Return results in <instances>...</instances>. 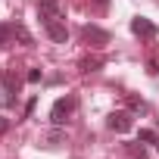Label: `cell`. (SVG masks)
I'll use <instances>...</instances> for the list:
<instances>
[{
    "label": "cell",
    "mask_w": 159,
    "mask_h": 159,
    "mask_svg": "<svg viewBox=\"0 0 159 159\" xmlns=\"http://www.w3.org/2000/svg\"><path fill=\"white\" fill-rule=\"evenodd\" d=\"M131 31H134L137 38H143V41L156 38V25H153L150 19H143V16H134V19H131Z\"/></svg>",
    "instance_id": "obj_5"
},
{
    "label": "cell",
    "mask_w": 159,
    "mask_h": 159,
    "mask_svg": "<svg viewBox=\"0 0 159 159\" xmlns=\"http://www.w3.org/2000/svg\"><path fill=\"white\" fill-rule=\"evenodd\" d=\"M128 153H131L134 159H147V150H143V147H137V143H128Z\"/></svg>",
    "instance_id": "obj_10"
},
{
    "label": "cell",
    "mask_w": 159,
    "mask_h": 159,
    "mask_svg": "<svg viewBox=\"0 0 159 159\" xmlns=\"http://www.w3.org/2000/svg\"><path fill=\"white\" fill-rule=\"evenodd\" d=\"M44 28H47V34H50V41H56V44H66V38H69V31H66V25H62V19H53V22H47Z\"/></svg>",
    "instance_id": "obj_7"
},
{
    "label": "cell",
    "mask_w": 159,
    "mask_h": 159,
    "mask_svg": "<svg viewBox=\"0 0 159 159\" xmlns=\"http://www.w3.org/2000/svg\"><path fill=\"white\" fill-rule=\"evenodd\" d=\"M38 16L44 19V25H47V22H53V19H62L56 0H41V3H38Z\"/></svg>",
    "instance_id": "obj_6"
},
{
    "label": "cell",
    "mask_w": 159,
    "mask_h": 159,
    "mask_svg": "<svg viewBox=\"0 0 159 159\" xmlns=\"http://www.w3.org/2000/svg\"><path fill=\"white\" fill-rule=\"evenodd\" d=\"M131 125H134V119H131V112H125V109L109 112V119H106V128H109V131H116V134H128V131H131Z\"/></svg>",
    "instance_id": "obj_3"
},
{
    "label": "cell",
    "mask_w": 159,
    "mask_h": 159,
    "mask_svg": "<svg viewBox=\"0 0 159 159\" xmlns=\"http://www.w3.org/2000/svg\"><path fill=\"white\" fill-rule=\"evenodd\" d=\"M106 3H109V0H97V7H100V10H103V7H106Z\"/></svg>",
    "instance_id": "obj_14"
},
{
    "label": "cell",
    "mask_w": 159,
    "mask_h": 159,
    "mask_svg": "<svg viewBox=\"0 0 159 159\" xmlns=\"http://www.w3.org/2000/svg\"><path fill=\"white\" fill-rule=\"evenodd\" d=\"M16 94H19V78L13 72H0V103L13 106L16 103Z\"/></svg>",
    "instance_id": "obj_1"
},
{
    "label": "cell",
    "mask_w": 159,
    "mask_h": 159,
    "mask_svg": "<svg viewBox=\"0 0 159 159\" xmlns=\"http://www.w3.org/2000/svg\"><path fill=\"white\" fill-rule=\"evenodd\" d=\"M81 38H84L88 44H94V47H106V44H109V31L100 28V25H84V28H81Z\"/></svg>",
    "instance_id": "obj_4"
},
{
    "label": "cell",
    "mask_w": 159,
    "mask_h": 159,
    "mask_svg": "<svg viewBox=\"0 0 159 159\" xmlns=\"http://www.w3.org/2000/svg\"><path fill=\"white\" fill-rule=\"evenodd\" d=\"M140 140H143V143H156L159 137H156V131H150V128H143V131H140Z\"/></svg>",
    "instance_id": "obj_11"
},
{
    "label": "cell",
    "mask_w": 159,
    "mask_h": 159,
    "mask_svg": "<svg viewBox=\"0 0 159 159\" xmlns=\"http://www.w3.org/2000/svg\"><path fill=\"white\" fill-rule=\"evenodd\" d=\"M75 106H78L75 97H59V100L53 103V109H50V122H53V125H66L69 116L75 112Z\"/></svg>",
    "instance_id": "obj_2"
},
{
    "label": "cell",
    "mask_w": 159,
    "mask_h": 159,
    "mask_svg": "<svg viewBox=\"0 0 159 159\" xmlns=\"http://www.w3.org/2000/svg\"><path fill=\"white\" fill-rule=\"evenodd\" d=\"M103 66V59L100 56H91V59H81V72H97Z\"/></svg>",
    "instance_id": "obj_9"
},
{
    "label": "cell",
    "mask_w": 159,
    "mask_h": 159,
    "mask_svg": "<svg viewBox=\"0 0 159 159\" xmlns=\"http://www.w3.org/2000/svg\"><path fill=\"white\" fill-rule=\"evenodd\" d=\"M25 78H28V84H38V81H41V69H31Z\"/></svg>",
    "instance_id": "obj_12"
},
{
    "label": "cell",
    "mask_w": 159,
    "mask_h": 159,
    "mask_svg": "<svg viewBox=\"0 0 159 159\" xmlns=\"http://www.w3.org/2000/svg\"><path fill=\"white\" fill-rule=\"evenodd\" d=\"M7 128H10V119H3V116H0V134H3Z\"/></svg>",
    "instance_id": "obj_13"
},
{
    "label": "cell",
    "mask_w": 159,
    "mask_h": 159,
    "mask_svg": "<svg viewBox=\"0 0 159 159\" xmlns=\"http://www.w3.org/2000/svg\"><path fill=\"white\" fill-rule=\"evenodd\" d=\"M156 150H159V140H156Z\"/></svg>",
    "instance_id": "obj_15"
},
{
    "label": "cell",
    "mask_w": 159,
    "mask_h": 159,
    "mask_svg": "<svg viewBox=\"0 0 159 159\" xmlns=\"http://www.w3.org/2000/svg\"><path fill=\"white\" fill-rule=\"evenodd\" d=\"M19 38V25H0V47H10Z\"/></svg>",
    "instance_id": "obj_8"
}]
</instances>
